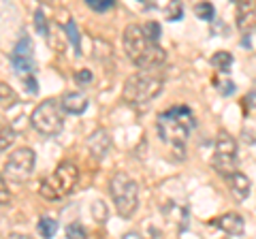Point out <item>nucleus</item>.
Segmentation results:
<instances>
[{"label":"nucleus","mask_w":256,"mask_h":239,"mask_svg":"<svg viewBox=\"0 0 256 239\" xmlns=\"http://www.w3.org/2000/svg\"><path fill=\"white\" fill-rule=\"evenodd\" d=\"M66 235L68 237H86V228L82 224H70L66 228Z\"/></svg>","instance_id":"28"},{"label":"nucleus","mask_w":256,"mask_h":239,"mask_svg":"<svg viewBox=\"0 0 256 239\" xmlns=\"http://www.w3.org/2000/svg\"><path fill=\"white\" fill-rule=\"evenodd\" d=\"M11 201V192H9V186H6V182L4 178L0 175V205H4V203H9Z\"/></svg>","instance_id":"26"},{"label":"nucleus","mask_w":256,"mask_h":239,"mask_svg":"<svg viewBox=\"0 0 256 239\" xmlns=\"http://www.w3.org/2000/svg\"><path fill=\"white\" fill-rule=\"evenodd\" d=\"M75 82L79 86H88L92 82V73H90V70H79V73H75Z\"/></svg>","instance_id":"27"},{"label":"nucleus","mask_w":256,"mask_h":239,"mask_svg":"<svg viewBox=\"0 0 256 239\" xmlns=\"http://www.w3.org/2000/svg\"><path fill=\"white\" fill-rule=\"evenodd\" d=\"M182 18H184L182 0H169V4H166V20H169V22H178Z\"/></svg>","instance_id":"18"},{"label":"nucleus","mask_w":256,"mask_h":239,"mask_svg":"<svg viewBox=\"0 0 256 239\" xmlns=\"http://www.w3.org/2000/svg\"><path fill=\"white\" fill-rule=\"evenodd\" d=\"M34 26H36V32L41 34V36L50 34V26H47V18H45L43 9H38V11L34 13Z\"/></svg>","instance_id":"22"},{"label":"nucleus","mask_w":256,"mask_h":239,"mask_svg":"<svg viewBox=\"0 0 256 239\" xmlns=\"http://www.w3.org/2000/svg\"><path fill=\"white\" fill-rule=\"evenodd\" d=\"M64 30H66V36H68V41L73 43L75 52L79 54V52H82V38H79V30H77V24H75L73 20H68V22H66V26H64Z\"/></svg>","instance_id":"17"},{"label":"nucleus","mask_w":256,"mask_h":239,"mask_svg":"<svg viewBox=\"0 0 256 239\" xmlns=\"http://www.w3.org/2000/svg\"><path fill=\"white\" fill-rule=\"evenodd\" d=\"M143 30H146V34L152 38V41H158L160 38V26L156 22H148L146 26H143Z\"/></svg>","instance_id":"25"},{"label":"nucleus","mask_w":256,"mask_h":239,"mask_svg":"<svg viewBox=\"0 0 256 239\" xmlns=\"http://www.w3.org/2000/svg\"><path fill=\"white\" fill-rule=\"evenodd\" d=\"M230 64H233V56H230L228 52H218V54H214L212 66H214L216 70H220V73H226V70L230 68Z\"/></svg>","instance_id":"15"},{"label":"nucleus","mask_w":256,"mask_h":239,"mask_svg":"<svg viewBox=\"0 0 256 239\" xmlns=\"http://www.w3.org/2000/svg\"><path fill=\"white\" fill-rule=\"evenodd\" d=\"M124 52L132 60V64L141 70H154L162 66L166 60V54L158 41H152L143 26H137V24H130L124 30Z\"/></svg>","instance_id":"2"},{"label":"nucleus","mask_w":256,"mask_h":239,"mask_svg":"<svg viewBox=\"0 0 256 239\" xmlns=\"http://www.w3.org/2000/svg\"><path fill=\"white\" fill-rule=\"evenodd\" d=\"M34 152L30 148H20L9 156V160L4 164V173L6 178L13 182H24L28 180L32 171H34Z\"/></svg>","instance_id":"8"},{"label":"nucleus","mask_w":256,"mask_h":239,"mask_svg":"<svg viewBox=\"0 0 256 239\" xmlns=\"http://www.w3.org/2000/svg\"><path fill=\"white\" fill-rule=\"evenodd\" d=\"M228 184H230V190L235 192L237 198H246L248 194H250V180H248L244 173H239V171L230 173L228 175Z\"/></svg>","instance_id":"14"},{"label":"nucleus","mask_w":256,"mask_h":239,"mask_svg":"<svg viewBox=\"0 0 256 239\" xmlns=\"http://www.w3.org/2000/svg\"><path fill=\"white\" fill-rule=\"evenodd\" d=\"M194 13L198 20H205V22H212L216 18V9L212 2H198L194 4Z\"/></svg>","instance_id":"19"},{"label":"nucleus","mask_w":256,"mask_h":239,"mask_svg":"<svg viewBox=\"0 0 256 239\" xmlns=\"http://www.w3.org/2000/svg\"><path fill=\"white\" fill-rule=\"evenodd\" d=\"M86 4L90 6L92 11L102 13V11H107V9H111V6H114V0H86Z\"/></svg>","instance_id":"23"},{"label":"nucleus","mask_w":256,"mask_h":239,"mask_svg":"<svg viewBox=\"0 0 256 239\" xmlns=\"http://www.w3.org/2000/svg\"><path fill=\"white\" fill-rule=\"evenodd\" d=\"M237 28L256 32V0H237Z\"/></svg>","instance_id":"10"},{"label":"nucleus","mask_w":256,"mask_h":239,"mask_svg":"<svg viewBox=\"0 0 256 239\" xmlns=\"http://www.w3.org/2000/svg\"><path fill=\"white\" fill-rule=\"evenodd\" d=\"M77 180H79L77 166L73 162H60L58 169L41 182L38 192H41V196L47 198V201H60V198L73 192Z\"/></svg>","instance_id":"4"},{"label":"nucleus","mask_w":256,"mask_h":239,"mask_svg":"<svg viewBox=\"0 0 256 239\" xmlns=\"http://www.w3.org/2000/svg\"><path fill=\"white\" fill-rule=\"evenodd\" d=\"M162 90V79L152 73H134L124 84V100L134 109H143Z\"/></svg>","instance_id":"3"},{"label":"nucleus","mask_w":256,"mask_h":239,"mask_svg":"<svg viewBox=\"0 0 256 239\" xmlns=\"http://www.w3.org/2000/svg\"><path fill=\"white\" fill-rule=\"evenodd\" d=\"M156 126H158L160 139H162L173 152H180V156H184V146H186L190 132L194 130L196 118L190 107L178 105V107L162 111L156 120Z\"/></svg>","instance_id":"1"},{"label":"nucleus","mask_w":256,"mask_h":239,"mask_svg":"<svg viewBox=\"0 0 256 239\" xmlns=\"http://www.w3.org/2000/svg\"><path fill=\"white\" fill-rule=\"evenodd\" d=\"M210 224L218 226L220 230H224V233H226V235H233V237L244 235V230H246L244 218L239 216V214H224V216H220V218L212 220Z\"/></svg>","instance_id":"11"},{"label":"nucleus","mask_w":256,"mask_h":239,"mask_svg":"<svg viewBox=\"0 0 256 239\" xmlns=\"http://www.w3.org/2000/svg\"><path fill=\"white\" fill-rule=\"evenodd\" d=\"M214 86L218 88V92L224 94V96H228V94L235 92V84L230 82V79H222V82H214Z\"/></svg>","instance_id":"24"},{"label":"nucleus","mask_w":256,"mask_h":239,"mask_svg":"<svg viewBox=\"0 0 256 239\" xmlns=\"http://www.w3.org/2000/svg\"><path fill=\"white\" fill-rule=\"evenodd\" d=\"M62 109L68 111V114H84L88 109V98L84 94H77V92H68L66 96L62 98Z\"/></svg>","instance_id":"13"},{"label":"nucleus","mask_w":256,"mask_h":239,"mask_svg":"<svg viewBox=\"0 0 256 239\" xmlns=\"http://www.w3.org/2000/svg\"><path fill=\"white\" fill-rule=\"evenodd\" d=\"M0 102L6 107H11L18 102V94L13 92V88H9L6 84H0Z\"/></svg>","instance_id":"21"},{"label":"nucleus","mask_w":256,"mask_h":239,"mask_svg":"<svg viewBox=\"0 0 256 239\" xmlns=\"http://www.w3.org/2000/svg\"><path fill=\"white\" fill-rule=\"evenodd\" d=\"M111 196H114V205H116V212L120 214L122 218H130L134 212H137V205H139V186L132 178H128L126 173H116L111 178Z\"/></svg>","instance_id":"5"},{"label":"nucleus","mask_w":256,"mask_h":239,"mask_svg":"<svg viewBox=\"0 0 256 239\" xmlns=\"http://www.w3.org/2000/svg\"><path fill=\"white\" fill-rule=\"evenodd\" d=\"M26 84H28V90H30L32 94L38 90V88H36V82H34V77H28V79H26Z\"/></svg>","instance_id":"29"},{"label":"nucleus","mask_w":256,"mask_h":239,"mask_svg":"<svg viewBox=\"0 0 256 239\" xmlns=\"http://www.w3.org/2000/svg\"><path fill=\"white\" fill-rule=\"evenodd\" d=\"M62 107H60V102L58 100H43L41 105H38L34 111H32V126L45 134V137H56V134H60L62 130V126H64V114H62Z\"/></svg>","instance_id":"6"},{"label":"nucleus","mask_w":256,"mask_h":239,"mask_svg":"<svg viewBox=\"0 0 256 239\" xmlns=\"http://www.w3.org/2000/svg\"><path fill=\"white\" fill-rule=\"evenodd\" d=\"M11 64L20 75H28L34 70V52H32L30 36H22L11 52Z\"/></svg>","instance_id":"9"},{"label":"nucleus","mask_w":256,"mask_h":239,"mask_svg":"<svg viewBox=\"0 0 256 239\" xmlns=\"http://www.w3.org/2000/svg\"><path fill=\"white\" fill-rule=\"evenodd\" d=\"M139 2H146V0H139Z\"/></svg>","instance_id":"31"},{"label":"nucleus","mask_w":256,"mask_h":239,"mask_svg":"<svg viewBox=\"0 0 256 239\" xmlns=\"http://www.w3.org/2000/svg\"><path fill=\"white\" fill-rule=\"evenodd\" d=\"M36 228H38V233H41L43 237H54L56 230H58V222L52 220V218H41Z\"/></svg>","instance_id":"20"},{"label":"nucleus","mask_w":256,"mask_h":239,"mask_svg":"<svg viewBox=\"0 0 256 239\" xmlns=\"http://www.w3.org/2000/svg\"><path fill=\"white\" fill-rule=\"evenodd\" d=\"M88 150L94 158H105L111 150V139L105 130H96L90 139H88Z\"/></svg>","instance_id":"12"},{"label":"nucleus","mask_w":256,"mask_h":239,"mask_svg":"<svg viewBox=\"0 0 256 239\" xmlns=\"http://www.w3.org/2000/svg\"><path fill=\"white\" fill-rule=\"evenodd\" d=\"M13 141H15V132H13V128L4 122L2 118H0V152L9 148Z\"/></svg>","instance_id":"16"},{"label":"nucleus","mask_w":256,"mask_h":239,"mask_svg":"<svg viewBox=\"0 0 256 239\" xmlns=\"http://www.w3.org/2000/svg\"><path fill=\"white\" fill-rule=\"evenodd\" d=\"M38 2H43V4H52L54 0H38Z\"/></svg>","instance_id":"30"},{"label":"nucleus","mask_w":256,"mask_h":239,"mask_svg":"<svg viewBox=\"0 0 256 239\" xmlns=\"http://www.w3.org/2000/svg\"><path fill=\"white\" fill-rule=\"evenodd\" d=\"M212 164L220 175H230V173L237 171V143L228 132L222 130L218 134Z\"/></svg>","instance_id":"7"}]
</instances>
